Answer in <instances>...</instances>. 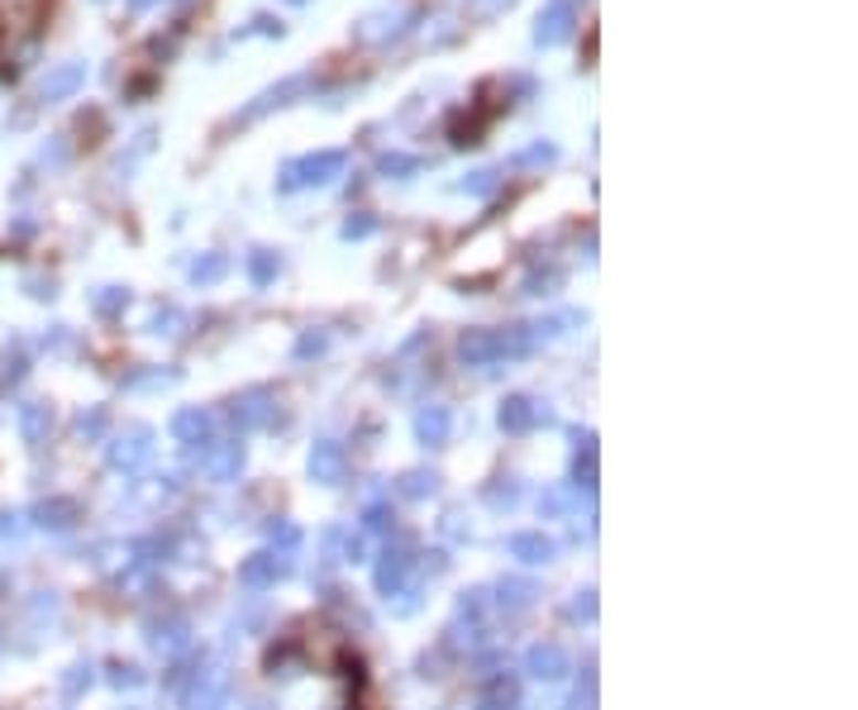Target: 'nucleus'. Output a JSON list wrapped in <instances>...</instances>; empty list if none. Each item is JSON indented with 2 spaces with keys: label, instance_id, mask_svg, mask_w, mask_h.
Here are the masks:
<instances>
[{
  "label": "nucleus",
  "instance_id": "f257e3e1",
  "mask_svg": "<svg viewBox=\"0 0 858 710\" xmlns=\"http://www.w3.org/2000/svg\"><path fill=\"white\" fill-rule=\"evenodd\" d=\"M405 20H411V10L396 6V10H372L363 14V20L353 24V39L363 43V49H382V43H391L405 29Z\"/></svg>",
  "mask_w": 858,
  "mask_h": 710
},
{
  "label": "nucleus",
  "instance_id": "f03ea898",
  "mask_svg": "<svg viewBox=\"0 0 858 710\" xmlns=\"http://www.w3.org/2000/svg\"><path fill=\"white\" fill-rule=\"evenodd\" d=\"M568 34H572V6H568V0H549V10H539L534 43H544V49H553V43H563Z\"/></svg>",
  "mask_w": 858,
  "mask_h": 710
},
{
  "label": "nucleus",
  "instance_id": "7ed1b4c3",
  "mask_svg": "<svg viewBox=\"0 0 858 710\" xmlns=\"http://www.w3.org/2000/svg\"><path fill=\"white\" fill-rule=\"evenodd\" d=\"M86 82V67L82 63H67V67H57L53 77H43V100H63V96H72V91H77Z\"/></svg>",
  "mask_w": 858,
  "mask_h": 710
},
{
  "label": "nucleus",
  "instance_id": "20e7f679",
  "mask_svg": "<svg viewBox=\"0 0 858 710\" xmlns=\"http://www.w3.org/2000/svg\"><path fill=\"white\" fill-rule=\"evenodd\" d=\"M300 91H310V77H286L282 86H273V91H267V96H263L258 105H253V115H258V110H267V105H286L292 96H300Z\"/></svg>",
  "mask_w": 858,
  "mask_h": 710
},
{
  "label": "nucleus",
  "instance_id": "39448f33",
  "mask_svg": "<svg viewBox=\"0 0 858 710\" xmlns=\"http://www.w3.org/2000/svg\"><path fill=\"white\" fill-rule=\"evenodd\" d=\"M343 168V153H320V158H306L300 162V172H310L306 181H325L329 172H339Z\"/></svg>",
  "mask_w": 858,
  "mask_h": 710
},
{
  "label": "nucleus",
  "instance_id": "423d86ee",
  "mask_svg": "<svg viewBox=\"0 0 858 710\" xmlns=\"http://www.w3.org/2000/svg\"><path fill=\"white\" fill-rule=\"evenodd\" d=\"M506 6H510V0H473L477 14H496V10H506Z\"/></svg>",
  "mask_w": 858,
  "mask_h": 710
},
{
  "label": "nucleus",
  "instance_id": "0eeeda50",
  "mask_svg": "<svg viewBox=\"0 0 858 710\" xmlns=\"http://www.w3.org/2000/svg\"><path fill=\"white\" fill-rule=\"evenodd\" d=\"M286 6H306V0H286Z\"/></svg>",
  "mask_w": 858,
  "mask_h": 710
}]
</instances>
